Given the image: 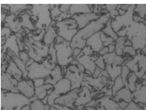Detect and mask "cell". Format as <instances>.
<instances>
[{
	"label": "cell",
	"instance_id": "e575fe53",
	"mask_svg": "<svg viewBox=\"0 0 146 110\" xmlns=\"http://www.w3.org/2000/svg\"><path fill=\"white\" fill-rule=\"evenodd\" d=\"M59 5H55V7L51 9L50 16L53 20H56L57 18L62 13L59 9Z\"/></svg>",
	"mask_w": 146,
	"mask_h": 110
},
{
	"label": "cell",
	"instance_id": "d4e9b609",
	"mask_svg": "<svg viewBox=\"0 0 146 110\" xmlns=\"http://www.w3.org/2000/svg\"><path fill=\"white\" fill-rule=\"evenodd\" d=\"M127 39V37H119L115 42V53L118 56H122L123 54L125 46V42Z\"/></svg>",
	"mask_w": 146,
	"mask_h": 110
},
{
	"label": "cell",
	"instance_id": "9c48e42d",
	"mask_svg": "<svg viewBox=\"0 0 146 110\" xmlns=\"http://www.w3.org/2000/svg\"><path fill=\"white\" fill-rule=\"evenodd\" d=\"M18 83V81H17L10 74L7 73H3L1 74V89L15 93H20L17 87Z\"/></svg>",
	"mask_w": 146,
	"mask_h": 110
},
{
	"label": "cell",
	"instance_id": "7a4b0ae2",
	"mask_svg": "<svg viewBox=\"0 0 146 110\" xmlns=\"http://www.w3.org/2000/svg\"><path fill=\"white\" fill-rule=\"evenodd\" d=\"M31 102L21 93L1 91V110H29Z\"/></svg>",
	"mask_w": 146,
	"mask_h": 110
},
{
	"label": "cell",
	"instance_id": "74e56055",
	"mask_svg": "<svg viewBox=\"0 0 146 110\" xmlns=\"http://www.w3.org/2000/svg\"><path fill=\"white\" fill-rule=\"evenodd\" d=\"M123 54H127L131 56H135L136 50L133 46H125L123 50Z\"/></svg>",
	"mask_w": 146,
	"mask_h": 110
},
{
	"label": "cell",
	"instance_id": "4dcf8cb0",
	"mask_svg": "<svg viewBox=\"0 0 146 110\" xmlns=\"http://www.w3.org/2000/svg\"><path fill=\"white\" fill-rule=\"evenodd\" d=\"M29 110H44V105L41 100L36 99L31 103Z\"/></svg>",
	"mask_w": 146,
	"mask_h": 110
},
{
	"label": "cell",
	"instance_id": "cb8c5ba5",
	"mask_svg": "<svg viewBox=\"0 0 146 110\" xmlns=\"http://www.w3.org/2000/svg\"><path fill=\"white\" fill-rule=\"evenodd\" d=\"M13 62H15V64L17 66V67L19 68L23 74V78L22 79L26 80L29 79L28 78V74L29 72L27 70L26 63L19 58L17 55L13 57Z\"/></svg>",
	"mask_w": 146,
	"mask_h": 110
},
{
	"label": "cell",
	"instance_id": "d6a6232c",
	"mask_svg": "<svg viewBox=\"0 0 146 110\" xmlns=\"http://www.w3.org/2000/svg\"><path fill=\"white\" fill-rule=\"evenodd\" d=\"M101 38L103 43L104 47H107L114 42L115 40L110 37L108 36L102 32L101 33Z\"/></svg>",
	"mask_w": 146,
	"mask_h": 110
},
{
	"label": "cell",
	"instance_id": "5bb4252c",
	"mask_svg": "<svg viewBox=\"0 0 146 110\" xmlns=\"http://www.w3.org/2000/svg\"><path fill=\"white\" fill-rule=\"evenodd\" d=\"M63 77L61 67L57 65L54 69L51 70L49 75L45 78V84L49 83L54 85L63 78Z\"/></svg>",
	"mask_w": 146,
	"mask_h": 110
},
{
	"label": "cell",
	"instance_id": "11a10c76",
	"mask_svg": "<svg viewBox=\"0 0 146 110\" xmlns=\"http://www.w3.org/2000/svg\"><path fill=\"white\" fill-rule=\"evenodd\" d=\"M42 102L44 105H46L48 104V95L46 96L45 98L41 100Z\"/></svg>",
	"mask_w": 146,
	"mask_h": 110
},
{
	"label": "cell",
	"instance_id": "bcb514c9",
	"mask_svg": "<svg viewBox=\"0 0 146 110\" xmlns=\"http://www.w3.org/2000/svg\"><path fill=\"white\" fill-rule=\"evenodd\" d=\"M52 106L55 107L58 110H73L74 109H71L67 107L64 106L62 105H60L58 104H55L54 103Z\"/></svg>",
	"mask_w": 146,
	"mask_h": 110
},
{
	"label": "cell",
	"instance_id": "681fc988",
	"mask_svg": "<svg viewBox=\"0 0 146 110\" xmlns=\"http://www.w3.org/2000/svg\"><path fill=\"white\" fill-rule=\"evenodd\" d=\"M82 50L80 49L79 48H75L73 50V57L74 59L77 58V57L79 55L82 51Z\"/></svg>",
	"mask_w": 146,
	"mask_h": 110
},
{
	"label": "cell",
	"instance_id": "c3c4849f",
	"mask_svg": "<svg viewBox=\"0 0 146 110\" xmlns=\"http://www.w3.org/2000/svg\"><path fill=\"white\" fill-rule=\"evenodd\" d=\"M119 106L120 108H121L123 110H124L125 109L128 105V103L126 101H123V100H121L118 102Z\"/></svg>",
	"mask_w": 146,
	"mask_h": 110
},
{
	"label": "cell",
	"instance_id": "836d02e7",
	"mask_svg": "<svg viewBox=\"0 0 146 110\" xmlns=\"http://www.w3.org/2000/svg\"><path fill=\"white\" fill-rule=\"evenodd\" d=\"M130 71L129 68L127 66H122L121 74V77L123 79V82L125 83H126L127 78L130 74Z\"/></svg>",
	"mask_w": 146,
	"mask_h": 110
},
{
	"label": "cell",
	"instance_id": "1f68e13d",
	"mask_svg": "<svg viewBox=\"0 0 146 110\" xmlns=\"http://www.w3.org/2000/svg\"><path fill=\"white\" fill-rule=\"evenodd\" d=\"M54 42L51 44L49 47L48 55L51 57V60H49L50 62L53 64L57 63V61L56 50H55L54 46Z\"/></svg>",
	"mask_w": 146,
	"mask_h": 110
},
{
	"label": "cell",
	"instance_id": "f1b7e54d",
	"mask_svg": "<svg viewBox=\"0 0 146 110\" xmlns=\"http://www.w3.org/2000/svg\"><path fill=\"white\" fill-rule=\"evenodd\" d=\"M16 37L15 36H13L10 37V38H7L6 40V44L7 46H9L10 49L13 50L15 54L17 56L19 55V48L16 42Z\"/></svg>",
	"mask_w": 146,
	"mask_h": 110
},
{
	"label": "cell",
	"instance_id": "8992f818",
	"mask_svg": "<svg viewBox=\"0 0 146 110\" xmlns=\"http://www.w3.org/2000/svg\"><path fill=\"white\" fill-rule=\"evenodd\" d=\"M26 68L29 72L28 78L33 80L36 79H45L49 75L51 72V70L45 67L42 62L38 63L35 62Z\"/></svg>",
	"mask_w": 146,
	"mask_h": 110
},
{
	"label": "cell",
	"instance_id": "7402d4cb",
	"mask_svg": "<svg viewBox=\"0 0 146 110\" xmlns=\"http://www.w3.org/2000/svg\"><path fill=\"white\" fill-rule=\"evenodd\" d=\"M106 69L109 77L113 81H114L115 79L121 75L122 67L121 66L116 65H108L106 66Z\"/></svg>",
	"mask_w": 146,
	"mask_h": 110
},
{
	"label": "cell",
	"instance_id": "d6986e66",
	"mask_svg": "<svg viewBox=\"0 0 146 110\" xmlns=\"http://www.w3.org/2000/svg\"><path fill=\"white\" fill-rule=\"evenodd\" d=\"M132 101L137 103L146 104V85L132 93Z\"/></svg>",
	"mask_w": 146,
	"mask_h": 110
},
{
	"label": "cell",
	"instance_id": "9f6ffc18",
	"mask_svg": "<svg viewBox=\"0 0 146 110\" xmlns=\"http://www.w3.org/2000/svg\"><path fill=\"white\" fill-rule=\"evenodd\" d=\"M50 110H57L55 107H54L53 106H51V108H50Z\"/></svg>",
	"mask_w": 146,
	"mask_h": 110
},
{
	"label": "cell",
	"instance_id": "e0dca14e",
	"mask_svg": "<svg viewBox=\"0 0 146 110\" xmlns=\"http://www.w3.org/2000/svg\"><path fill=\"white\" fill-rule=\"evenodd\" d=\"M99 105L104 107L106 110H123L120 108L117 102L108 96L101 99Z\"/></svg>",
	"mask_w": 146,
	"mask_h": 110
},
{
	"label": "cell",
	"instance_id": "f907efd6",
	"mask_svg": "<svg viewBox=\"0 0 146 110\" xmlns=\"http://www.w3.org/2000/svg\"><path fill=\"white\" fill-rule=\"evenodd\" d=\"M64 41V39L62 37L58 36L55 38L54 41V44H59L62 43Z\"/></svg>",
	"mask_w": 146,
	"mask_h": 110
},
{
	"label": "cell",
	"instance_id": "44dd1931",
	"mask_svg": "<svg viewBox=\"0 0 146 110\" xmlns=\"http://www.w3.org/2000/svg\"><path fill=\"white\" fill-rule=\"evenodd\" d=\"M6 73L10 74L18 82L22 80V72L13 62H9V66L7 67Z\"/></svg>",
	"mask_w": 146,
	"mask_h": 110
},
{
	"label": "cell",
	"instance_id": "d590c367",
	"mask_svg": "<svg viewBox=\"0 0 146 110\" xmlns=\"http://www.w3.org/2000/svg\"><path fill=\"white\" fill-rule=\"evenodd\" d=\"M95 64L97 67H99L102 70H104L106 68V63L102 56H99L98 58L95 61Z\"/></svg>",
	"mask_w": 146,
	"mask_h": 110
},
{
	"label": "cell",
	"instance_id": "b9f144b4",
	"mask_svg": "<svg viewBox=\"0 0 146 110\" xmlns=\"http://www.w3.org/2000/svg\"><path fill=\"white\" fill-rule=\"evenodd\" d=\"M71 5H59V9L62 13L69 12Z\"/></svg>",
	"mask_w": 146,
	"mask_h": 110
},
{
	"label": "cell",
	"instance_id": "4fadbf2b",
	"mask_svg": "<svg viewBox=\"0 0 146 110\" xmlns=\"http://www.w3.org/2000/svg\"><path fill=\"white\" fill-rule=\"evenodd\" d=\"M75 59L78 60L79 63L83 65L86 70L90 71L93 75L97 68V66L95 62L92 60L91 56L83 55V53L81 51L80 54Z\"/></svg>",
	"mask_w": 146,
	"mask_h": 110
},
{
	"label": "cell",
	"instance_id": "f6af8a7d",
	"mask_svg": "<svg viewBox=\"0 0 146 110\" xmlns=\"http://www.w3.org/2000/svg\"><path fill=\"white\" fill-rule=\"evenodd\" d=\"M145 20V19L141 18V17H139L138 15L134 13L133 17V21L135 22L139 23H144Z\"/></svg>",
	"mask_w": 146,
	"mask_h": 110
},
{
	"label": "cell",
	"instance_id": "7c38bea8",
	"mask_svg": "<svg viewBox=\"0 0 146 110\" xmlns=\"http://www.w3.org/2000/svg\"><path fill=\"white\" fill-rule=\"evenodd\" d=\"M92 95L90 89L86 87H82L80 89L78 96L74 103L75 107L80 105L86 106L92 100Z\"/></svg>",
	"mask_w": 146,
	"mask_h": 110
},
{
	"label": "cell",
	"instance_id": "ee69618b",
	"mask_svg": "<svg viewBox=\"0 0 146 110\" xmlns=\"http://www.w3.org/2000/svg\"><path fill=\"white\" fill-rule=\"evenodd\" d=\"M10 34H11V30L9 28L4 27L1 29V37L5 36H9Z\"/></svg>",
	"mask_w": 146,
	"mask_h": 110
},
{
	"label": "cell",
	"instance_id": "4316f807",
	"mask_svg": "<svg viewBox=\"0 0 146 110\" xmlns=\"http://www.w3.org/2000/svg\"><path fill=\"white\" fill-rule=\"evenodd\" d=\"M125 86V83L123 82L121 76H119L114 81L113 86L111 87V90L113 91V97L117 93L118 91Z\"/></svg>",
	"mask_w": 146,
	"mask_h": 110
},
{
	"label": "cell",
	"instance_id": "ffe728a7",
	"mask_svg": "<svg viewBox=\"0 0 146 110\" xmlns=\"http://www.w3.org/2000/svg\"><path fill=\"white\" fill-rule=\"evenodd\" d=\"M69 13L72 15L75 14H86L92 13L88 5H71L70 8Z\"/></svg>",
	"mask_w": 146,
	"mask_h": 110
},
{
	"label": "cell",
	"instance_id": "db71d44e",
	"mask_svg": "<svg viewBox=\"0 0 146 110\" xmlns=\"http://www.w3.org/2000/svg\"><path fill=\"white\" fill-rule=\"evenodd\" d=\"M125 46H132V42L127 38L125 42Z\"/></svg>",
	"mask_w": 146,
	"mask_h": 110
},
{
	"label": "cell",
	"instance_id": "f5cc1de1",
	"mask_svg": "<svg viewBox=\"0 0 146 110\" xmlns=\"http://www.w3.org/2000/svg\"><path fill=\"white\" fill-rule=\"evenodd\" d=\"M34 62H35V61H34L33 59L30 58V59L26 63V67H29L30 66H31Z\"/></svg>",
	"mask_w": 146,
	"mask_h": 110
},
{
	"label": "cell",
	"instance_id": "277c9868",
	"mask_svg": "<svg viewBox=\"0 0 146 110\" xmlns=\"http://www.w3.org/2000/svg\"><path fill=\"white\" fill-rule=\"evenodd\" d=\"M70 42L64 40L59 44H54L56 50L57 64L61 67L68 66L74 58L73 57V50L70 46Z\"/></svg>",
	"mask_w": 146,
	"mask_h": 110
},
{
	"label": "cell",
	"instance_id": "30bf717a",
	"mask_svg": "<svg viewBox=\"0 0 146 110\" xmlns=\"http://www.w3.org/2000/svg\"><path fill=\"white\" fill-rule=\"evenodd\" d=\"M101 16L98 13H90L86 14H75L71 18L76 21L79 30L85 28L92 21L98 20Z\"/></svg>",
	"mask_w": 146,
	"mask_h": 110
},
{
	"label": "cell",
	"instance_id": "9a60e30c",
	"mask_svg": "<svg viewBox=\"0 0 146 110\" xmlns=\"http://www.w3.org/2000/svg\"><path fill=\"white\" fill-rule=\"evenodd\" d=\"M101 32L94 34L86 40V45L92 48L94 52H99L104 47L101 38Z\"/></svg>",
	"mask_w": 146,
	"mask_h": 110
},
{
	"label": "cell",
	"instance_id": "5b68a950",
	"mask_svg": "<svg viewBox=\"0 0 146 110\" xmlns=\"http://www.w3.org/2000/svg\"><path fill=\"white\" fill-rule=\"evenodd\" d=\"M85 74L81 72L77 66L70 65L66 69L64 78L68 79L71 82V90L81 88L84 79Z\"/></svg>",
	"mask_w": 146,
	"mask_h": 110
},
{
	"label": "cell",
	"instance_id": "3957f363",
	"mask_svg": "<svg viewBox=\"0 0 146 110\" xmlns=\"http://www.w3.org/2000/svg\"><path fill=\"white\" fill-rule=\"evenodd\" d=\"M56 27L58 36L62 37L64 40L71 42L74 37L78 31V25L76 21L71 18L61 21H57Z\"/></svg>",
	"mask_w": 146,
	"mask_h": 110
},
{
	"label": "cell",
	"instance_id": "6f0895ef",
	"mask_svg": "<svg viewBox=\"0 0 146 110\" xmlns=\"http://www.w3.org/2000/svg\"><path fill=\"white\" fill-rule=\"evenodd\" d=\"M144 24H145V25H146V19L145 20V21L144 22Z\"/></svg>",
	"mask_w": 146,
	"mask_h": 110
},
{
	"label": "cell",
	"instance_id": "f35d334b",
	"mask_svg": "<svg viewBox=\"0 0 146 110\" xmlns=\"http://www.w3.org/2000/svg\"><path fill=\"white\" fill-rule=\"evenodd\" d=\"M19 58L24 62L25 63L26 62L30 59L28 53H27L25 51H21L19 53Z\"/></svg>",
	"mask_w": 146,
	"mask_h": 110
},
{
	"label": "cell",
	"instance_id": "8d00e7d4",
	"mask_svg": "<svg viewBox=\"0 0 146 110\" xmlns=\"http://www.w3.org/2000/svg\"><path fill=\"white\" fill-rule=\"evenodd\" d=\"M124 110H142V108L138 103L132 101L128 103L127 107Z\"/></svg>",
	"mask_w": 146,
	"mask_h": 110
},
{
	"label": "cell",
	"instance_id": "816d5d0a",
	"mask_svg": "<svg viewBox=\"0 0 146 110\" xmlns=\"http://www.w3.org/2000/svg\"><path fill=\"white\" fill-rule=\"evenodd\" d=\"M108 47L109 48V53H113L115 52V42L109 45Z\"/></svg>",
	"mask_w": 146,
	"mask_h": 110
},
{
	"label": "cell",
	"instance_id": "ab89813d",
	"mask_svg": "<svg viewBox=\"0 0 146 110\" xmlns=\"http://www.w3.org/2000/svg\"><path fill=\"white\" fill-rule=\"evenodd\" d=\"M82 51L84 55L87 56H92L94 53V50H92V48L88 45L86 46Z\"/></svg>",
	"mask_w": 146,
	"mask_h": 110
},
{
	"label": "cell",
	"instance_id": "603a6c76",
	"mask_svg": "<svg viewBox=\"0 0 146 110\" xmlns=\"http://www.w3.org/2000/svg\"><path fill=\"white\" fill-rule=\"evenodd\" d=\"M54 86L51 84H44L40 87H35V96L40 100H42L48 96V91L53 89Z\"/></svg>",
	"mask_w": 146,
	"mask_h": 110
},
{
	"label": "cell",
	"instance_id": "484cf974",
	"mask_svg": "<svg viewBox=\"0 0 146 110\" xmlns=\"http://www.w3.org/2000/svg\"><path fill=\"white\" fill-rule=\"evenodd\" d=\"M131 74V73H130ZM137 76L134 73H131L127 78L125 83V86L127 87L133 93L136 91V84L137 83Z\"/></svg>",
	"mask_w": 146,
	"mask_h": 110
},
{
	"label": "cell",
	"instance_id": "f546056e",
	"mask_svg": "<svg viewBox=\"0 0 146 110\" xmlns=\"http://www.w3.org/2000/svg\"><path fill=\"white\" fill-rule=\"evenodd\" d=\"M134 14H137L141 18L145 19L146 17V5H137L134 10Z\"/></svg>",
	"mask_w": 146,
	"mask_h": 110
},
{
	"label": "cell",
	"instance_id": "52a82bcc",
	"mask_svg": "<svg viewBox=\"0 0 146 110\" xmlns=\"http://www.w3.org/2000/svg\"><path fill=\"white\" fill-rule=\"evenodd\" d=\"M80 89L71 90L66 94L61 95L55 100L54 103L67 107L72 109H75L74 103L78 97Z\"/></svg>",
	"mask_w": 146,
	"mask_h": 110
},
{
	"label": "cell",
	"instance_id": "2e32d148",
	"mask_svg": "<svg viewBox=\"0 0 146 110\" xmlns=\"http://www.w3.org/2000/svg\"><path fill=\"white\" fill-rule=\"evenodd\" d=\"M113 99L117 103L121 100H123L129 103L132 101V92L127 87L125 86L118 91L115 95L113 97Z\"/></svg>",
	"mask_w": 146,
	"mask_h": 110
},
{
	"label": "cell",
	"instance_id": "8fae6325",
	"mask_svg": "<svg viewBox=\"0 0 146 110\" xmlns=\"http://www.w3.org/2000/svg\"><path fill=\"white\" fill-rule=\"evenodd\" d=\"M53 86V92L60 96L66 94L71 90V82L66 78L62 79Z\"/></svg>",
	"mask_w": 146,
	"mask_h": 110
},
{
	"label": "cell",
	"instance_id": "ba28073f",
	"mask_svg": "<svg viewBox=\"0 0 146 110\" xmlns=\"http://www.w3.org/2000/svg\"><path fill=\"white\" fill-rule=\"evenodd\" d=\"M20 93L30 99L35 96V87L34 82L32 79H28L26 80L22 79L18 82L17 85Z\"/></svg>",
	"mask_w": 146,
	"mask_h": 110
},
{
	"label": "cell",
	"instance_id": "7dc6e473",
	"mask_svg": "<svg viewBox=\"0 0 146 110\" xmlns=\"http://www.w3.org/2000/svg\"><path fill=\"white\" fill-rule=\"evenodd\" d=\"M109 53V48L108 46L107 47H104L100 51L98 52L100 56H104L106 54H108Z\"/></svg>",
	"mask_w": 146,
	"mask_h": 110
},
{
	"label": "cell",
	"instance_id": "7bdbcfd3",
	"mask_svg": "<svg viewBox=\"0 0 146 110\" xmlns=\"http://www.w3.org/2000/svg\"><path fill=\"white\" fill-rule=\"evenodd\" d=\"M45 30V29H43L42 30L41 32L38 34V36H34L33 37V39L35 41H36V42H39V41L44 38V36L45 33L46 32Z\"/></svg>",
	"mask_w": 146,
	"mask_h": 110
},
{
	"label": "cell",
	"instance_id": "6da1fadb",
	"mask_svg": "<svg viewBox=\"0 0 146 110\" xmlns=\"http://www.w3.org/2000/svg\"><path fill=\"white\" fill-rule=\"evenodd\" d=\"M111 19L109 13L103 14L98 20L92 21L85 28L78 30L70 42L72 50L76 48L83 49L86 46L87 39L95 34L102 32Z\"/></svg>",
	"mask_w": 146,
	"mask_h": 110
},
{
	"label": "cell",
	"instance_id": "ac0fdd59",
	"mask_svg": "<svg viewBox=\"0 0 146 110\" xmlns=\"http://www.w3.org/2000/svg\"><path fill=\"white\" fill-rule=\"evenodd\" d=\"M56 30L52 26L50 25L46 32L43 38V42L45 45L49 46L51 44L54 42L55 38L57 36Z\"/></svg>",
	"mask_w": 146,
	"mask_h": 110
},
{
	"label": "cell",
	"instance_id": "83f0119b",
	"mask_svg": "<svg viewBox=\"0 0 146 110\" xmlns=\"http://www.w3.org/2000/svg\"><path fill=\"white\" fill-rule=\"evenodd\" d=\"M111 21L110 20L107 22L105 28L102 30V32L106 34L107 36L110 37L115 41L119 37L117 33L115 32L111 27Z\"/></svg>",
	"mask_w": 146,
	"mask_h": 110
},
{
	"label": "cell",
	"instance_id": "60d3db41",
	"mask_svg": "<svg viewBox=\"0 0 146 110\" xmlns=\"http://www.w3.org/2000/svg\"><path fill=\"white\" fill-rule=\"evenodd\" d=\"M35 87H40L45 84V79H36L33 80Z\"/></svg>",
	"mask_w": 146,
	"mask_h": 110
}]
</instances>
